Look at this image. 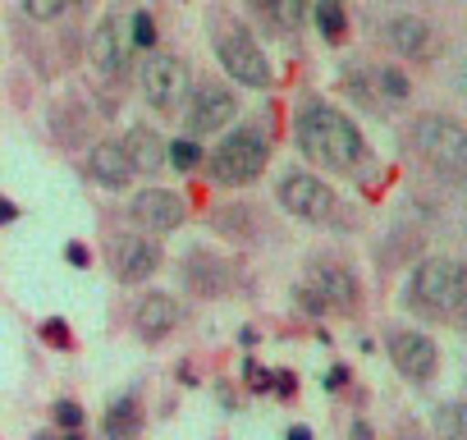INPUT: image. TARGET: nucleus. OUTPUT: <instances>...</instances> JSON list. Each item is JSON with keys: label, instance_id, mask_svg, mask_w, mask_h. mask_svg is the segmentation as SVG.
I'll list each match as a JSON object with an SVG mask.
<instances>
[{"label": "nucleus", "instance_id": "obj_10", "mask_svg": "<svg viewBox=\"0 0 467 440\" xmlns=\"http://www.w3.org/2000/svg\"><path fill=\"white\" fill-rule=\"evenodd\" d=\"M234 115H239V97H234L229 88L220 83H202L188 106H183V124H188V138H202V133H215L224 124H234Z\"/></svg>", "mask_w": 467, "mask_h": 440}, {"label": "nucleus", "instance_id": "obj_9", "mask_svg": "<svg viewBox=\"0 0 467 440\" xmlns=\"http://www.w3.org/2000/svg\"><path fill=\"white\" fill-rule=\"evenodd\" d=\"M183 215H188V206H183V197L170 193V188H142V193L129 202V220L138 225V235H151V239L179 230Z\"/></svg>", "mask_w": 467, "mask_h": 440}, {"label": "nucleus", "instance_id": "obj_35", "mask_svg": "<svg viewBox=\"0 0 467 440\" xmlns=\"http://www.w3.org/2000/svg\"><path fill=\"white\" fill-rule=\"evenodd\" d=\"M285 440H312V431H307V426H289Z\"/></svg>", "mask_w": 467, "mask_h": 440}, {"label": "nucleus", "instance_id": "obj_2", "mask_svg": "<svg viewBox=\"0 0 467 440\" xmlns=\"http://www.w3.org/2000/svg\"><path fill=\"white\" fill-rule=\"evenodd\" d=\"M266 161H271L266 129L244 124V129H234V133H224L215 142L206 170H211V183H220V188H244V183H253L266 170Z\"/></svg>", "mask_w": 467, "mask_h": 440}, {"label": "nucleus", "instance_id": "obj_1", "mask_svg": "<svg viewBox=\"0 0 467 440\" xmlns=\"http://www.w3.org/2000/svg\"><path fill=\"white\" fill-rule=\"evenodd\" d=\"M294 133H298V147H303L317 165L339 170V174H344V170H358V161L367 156V142H362L358 124H353L344 110L326 106V101H307V106L298 110Z\"/></svg>", "mask_w": 467, "mask_h": 440}, {"label": "nucleus", "instance_id": "obj_28", "mask_svg": "<svg viewBox=\"0 0 467 440\" xmlns=\"http://www.w3.org/2000/svg\"><path fill=\"white\" fill-rule=\"evenodd\" d=\"M56 422H60V426L74 435V431L83 426V408H78L74 399H60V403H56Z\"/></svg>", "mask_w": 467, "mask_h": 440}, {"label": "nucleus", "instance_id": "obj_33", "mask_svg": "<svg viewBox=\"0 0 467 440\" xmlns=\"http://www.w3.org/2000/svg\"><path fill=\"white\" fill-rule=\"evenodd\" d=\"M348 440H376V435H371V426H367V422H353V431H348Z\"/></svg>", "mask_w": 467, "mask_h": 440}, {"label": "nucleus", "instance_id": "obj_20", "mask_svg": "<svg viewBox=\"0 0 467 440\" xmlns=\"http://www.w3.org/2000/svg\"><path fill=\"white\" fill-rule=\"evenodd\" d=\"M253 5L266 15V24H275V28H285V33L303 28L307 15H312V0H253Z\"/></svg>", "mask_w": 467, "mask_h": 440}, {"label": "nucleus", "instance_id": "obj_3", "mask_svg": "<svg viewBox=\"0 0 467 440\" xmlns=\"http://www.w3.org/2000/svg\"><path fill=\"white\" fill-rule=\"evenodd\" d=\"M467 294V267L458 257H426L408 280V308L421 317H449Z\"/></svg>", "mask_w": 467, "mask_h": 440}, {"label": "nucleus", "instance_id": "obj_22", "mask_svg": "<svg viewBox=\"0 0 467 440\" xmlns=\"http://www.w3.org/2000/svg\"><path fill=\"white\" fill-rule=\"evenodd\" d=\"M367 79H371L376 106H380V101H403V97H408V79H403L394 65H385V69H367Z\"/></svg>", "mask_w": 467, "mask_h": 440}, {"label": "nucleus", "instance_id": "obj_18", "mask_svg": "<svg viewBox=\"0 0 467 440\" xmlns=\"http://www.w3.org/2000/svg\"><path fill=\"white\" fill-rule=\"evenodd\" d=\"M88 174H92L101 188H110V193H124V188L133 183V165H129L124 147L110 142V138L92 147V156H88Z\"/></svg>", "mask_w": 467, "mask_h": 440}, {"label": "nucleus", "instance_id": "obj_24", "mask_svg": "<svg viewBox=\"0 0 467 440\" xmlns=\"http://www.w3.org/2000/svg\"><path fill=\"white\" fill-rule=\"evenodd\" d=\"M165 161L174 165V170H197L202 165V147H197V138H174V142H165Z\"/></svg>", "mask_w": 467, "mask_h": 440}, {"label": "nucleus", "instance_id": "obj_12", "mask_svg": "<svg viewBox=\"0 0 467 440\" xmlns=\"http://www.w3.org/2000/svg\"><path fill=\"white\" fill-rule=\"evenodd\" d=\"M179 280H183V289L197 294V299H220V294H229L234 271H229V262L215 257L211 248H192V253L183 257V267H179Z\"/></svg>", "mask_w": 467, "mask_h": 440}, {"label": "nucleus", "instance_id": "obj_11", "mask_svg": "<svg viewBox=\"0 0 467 440\" xmlns=\"http://www.w3.org/2000/svg\"><path fill=\"white\" fill-rule=\"evenodd\" d=\"M161 244L151 235H119L110 244V271L124 280V285H142L161 271Z\"/></svg>", "mask_w": 467, "mask_h": 440}, {"label": "nucleus", "instance_id": "obj_14", "mask_svg": "<svg viewBox=\"0 0 467 440\" xmlns=\"http://www.w3.org/2000/svg\"><path fill=\"white\" fill-rule=\"evenodd\" d=\"M307 289L326 303V312H353L358 308V276L339 262H312L307 267Z\"/></svg>", "mask_w": 467, "mask_h": 440}, {"label": "nucleus", "instance_id": "obj_5", "mask_svg": "<svg viewBox=\"0 0 467 440\" xmlns=\"http://www.w3.org/2000/svg\"><path fill=\"white\" fill-rule=\"evenodd\" d=\"M138 88H142V101L156 115H179L183 101H188V65L179 56H170V51H151L142 60Z\"/></svg>", "mask_w": 467, "mask_h": 440}, {"label": "nucleus", "instance_id": "obj_17", "mask_svg": "<svg viewBox=\"0 0 467 440\" xmlns=\"http://www.w3.org/2000/svg\"><path fill=\"white\" fill-rule=\"evenodd\" d=\"M133 326H138V335H142L147 344H161V340L179 326V303H174V294H142V303H138V312H133Z\"/></svg>", "mask_w": 467, "mask_h": 440}, {"label": "nucleus", "instance_id": "obj_26", "mask_svg": "<svg viewBox=\"0 0 467 440\" xmlns=\"http://www.w3.org/2000/svg\"><path fill=\"white\" fill-rule=\"evenodd\" d=\"M129 42H133V51H151V47H156V19H151L147 10H138V15L129 19Z\"/></svg>", "mask_w": 467, "mask_h": 440}, {"label": "nucleus", "instance_id": "obj_34", "mask_svg": "<svg viewBox=\"0 0 467 440\" xmlns=\"http://www.w3.org/2000/svg\"><path fill=\"white\" fill-rule=\"evenodd\" d=\"M344 381H348V372H344V367H335V372H330V376H326V385H330V390H339V385H344Z\"/></svg>", "mask_w": 467, "mask_h": 440}, {"label": "nucleus", "instance_id": "obj_13", "mask_svg": "<svg viewBox=\"0 0 467 440\" xmlns=\"http://www.w3.org/2000/svg\"><path fill=\"white\" fill-rule=\"evenodd\" d=\"M389 358H394V367L408 376V381H431L435 376V367H440V349H435V340L431 335H421V330H394L389 335Z\"/></svg>", "mask_w": 467, "mask_h": 440}, {"label": "nucleus", "instance_id": "obj_25", "mask_svg": "<svg viewBox=\"0 0 467 440\" xmlns=\"http://www.w3.org/2000/svg\"><path fill=\"white\" fill-rule=\"evenodd\" d=\"M69 5H78V0H24V15L37 24H56L69 15Z\"/></svg>", "mask_w": 467, "mask_h": 440}, {"label": "nucleus", "instance_id": "obj_15", "mask_svg": "<svg viewBox=\"0 0 467 440\" xmlns=\"http://www.w3.org/2000/svg\"><path fill=\"white\" fill-rule=\"evenodd\" d=\"M385 42H389L399 56H408V60H431V56H435V33H431V24L417 19V15H394V19L385 24Z\"/></svg>", "mask_w": 467, "mask_h": 440}, {"label": "nucleus", "instance_id": "obj_7", "mask_svg": "<svg viewBox=\"0 0 467 440\" xmlns=\"http://www.w3.org/2000/svg\"><path fill=\"white\" fill-rule=\"evenodd\" d=\"M275 197H280V206H285L289 215L312 220V225H321V220L335 211L330 183H326L321 174H312V170H285L280 183H275Z\"/></svg>", "mask_w": 467, "mask_h": 440}, {"label": "nucleus", "instance_id": "obj_37", "mask_svg": "<svg viewBox=\"0 0 467 440\" xmlns=\"http://www.w3.org/2000/svg\"><path fill=\"white\" fill-rule=\"evenodd\" d=\"M403 440H421V435H403Z\"/></svg>", "mask_w": 467, "mask_h": 440}, {"label": "nucleus", "instance_id": "obj_27", "mask_svg": "<svg viewBox=\"0 0 467 440\" xmlns=\"http://www.w3.org/2000/svg\"><path fill=\"white\" fill-rule=\"evenodd\" d=\"M42 340H47L51 349H74V330H69V321H65V317L42 321Z\"/></svg>", "mask_w": 467, "mask_h": 440}, {"label": "nucleus", "instance_id": "obj_19", "mask_svg": "<svg viewBox=\"0 0 467 440\" xmlns=\"http://www.w3.org/2000/svg\"><path fill=\"white\" fill-rule=\"evenodd\" d=\"M101 431H106V440H138V431H142V408H138V399H133V394L115 399V403L106 408V417H101Z\"/></svg>", "mask_w": 467, "mask_h": 440}, {"label": "nucleus", "instance_id": "obj_21", "mask_svg": "<svg viewBox=\"0 0 467 440\" xmlns=\"http://www.w3.org/2000/svg\"><path fill=\"white\" fill-rule=\"evenodd\" d=\"M312 19H317V33L335 47V42H344V33H348V15H344V0H317L312 5Z\"/></svg>", "mask_w": 467, "mask_h": 440}, {"label": "nucleus", "instance_id": "obj_36", "mask_svg": "<svg viewBox=\"0 0 467 440\" xmlns=\"http://www.w3.org/2000/svg\"><path fill=\"white\" fill-rule=\"evenodd\" d=\"M453 317H458V321H462V326H467V294H462V299H458V308H453Z\"/></svg>", "mask_w": 467, "mask_h": 440}, {"label": "nucleus", "instance_id": "obj_4", "mask_svg": "<svg viewBox=\"0 0 467 440\" xmlns=\"http://www.w3.org/2000/svg\"><path fill=\"white\" fill-rule=\"evenodd\" d=\"M412 152L449 183L467 179V129L449 115H421L412 124Z\"/></svg>", "mask_w": 467, "mask_h": 440}, {"label": "nucleus", "instance_id": "obj_31", "mask_svg": "<svg viewBox=\"0 0 467 440\" xmlns=\"http://www.w3.org/2000/svg\"><path fill=\"white\" fill-rule=\"evenodd\" d=\"M271 390H275V394H285V399H294L298 376H294V372H275V376H271Z\"/></svg>", "mask_w": 467, "mask_h": 440}, {"label": "nucleus", "instance_id": "obj_29", "mask_svg": "<svg viewBox=\"0 0 467 440\" xmlns=\"http://www.w3.org/2000/svg\"><path fill=\"white\" fill-rule=\"evenodd\" d=\"M271 376H275L271 367H262V362H253V358L244 362V381H248L253 390H271Z\"/></svg>", "mask_w": 467, "mask_h": 440}, {"label": "nucleus", "instance_id": "obj_23", "mask_svg": "<svg viewBox=\"0 0 467 440\" xmlns=\"http://www.w3.org/2000/svg\"><path fill=\"white\" fill-rule=\"evenodd\" d=\"M435 435L440 440H467V403H440L435 408Z\"/></svg>", "mask_w": 467, "mask_h": 440}, {"label": "nucleus", "instance_id": "obj_38", "mask_svg": "<svg viewBox=\"0 0 467 440\" xmlns=\"http://www.w3.org/2000/svg\"><path fill=\"white\" fill-rule=\"evenodd\" d=\"M69 440H83V435H69Z\"/></svg>", "mask_w": 467, "mask_h": 440}, {"label": "nucleus", "instance_id": "obj_6", "mask_svg": "<svg viewBox=\"0 0 467 440\" xmlns=\"http://www.w3.org/2000/svg\"><path fill=\"white\" fill-rule=\"evenodd\" d=\"M215 56H220V65H224V74H229L234 83H244V88H253V92H266V88L275 83L266 51H262L244 28H224V33L215 37Z\"/></svg>", "mask_w": 467, "mask_h": 440}, {"label": "nucleus", "instance_id": "obj_30", "mask_svg": "<svg viewBox=\"0 0 467 440\" xmlns=\"http://www.w3.org/2000/svg\"><path fill=\"white\" fill-rule=\"evenodd\" d=\"M65 262H69L74 271H88V267H92V253H88L83 244H65Z\"/></svg>", "mask_w": 467, "mask_h": 440}, {"label": "nucleus", "instance_id": "obj_8", "mask_svg": "<svg viewBox=\"0 0 467 440\" xmlns=\"http://www.w3.org/2000/svg\"><path fill=\"white\" fill-rule=\"evenodd\" d=\"M88 60H92V69H97L101 79L129 74V65H133V42H129V24H124L119 15H106V19L92 28V37H88Z\"/></svg>", "mask_w": 467, "mask_h": 440}, {"label": "nucleus", "instance_id": "obj_16", "mask_svg": "<svg viewBox=\"0 0 467 440\" xmlns=\"http://www.w3.org/2000/svg\"><path fill=\"white\" fill-rule=\"evenodd\" d=\"M119 147H124L133 174H161V170L170 165V161H165V138H161L156 129H147V124H133V129L119 138Z\"/></svg>", "mask_w": 467, "mask_h": 440}, {"label": "nucleus", "instance_id": "obj_32", "mask_svg": "<svg viewBox=\"0 0 467 440\" xmlns=\"http://www.w3.org/2000/svg\"><path fill=\"white\" fill-rule=\"evenodd\" d=\"M15 220H19V206H15L10 197H0V230H5V225H15Z\"/></svg>", "mask_w": 467, "mask_h": 440}]
</instances>
